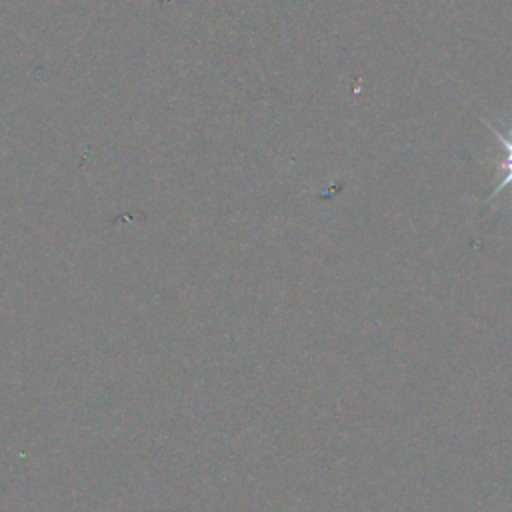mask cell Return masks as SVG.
I'll return each mask as SVG.
<instances>
[{
	"label": "cell",
	"mask_w": 512,
	"mask_h": 512,
	"mask_svg": "<svg viewBox=\"0 0 512 512\" xmlns=\"http://www.w3.org/2000/svg\"><path fill=\"white\" fill-rule=\"evenodd\" d=\"M488 124V122H486ZM488 128L496 134V140L500 142V148H502V158L498 160V182H496V188L488 194V198H494L500 190L512 186V128H508L506 132H498L494 128V124H488Z\"/></svg>",
	"instance_id": "cell-1"
}]
</instances>
